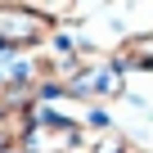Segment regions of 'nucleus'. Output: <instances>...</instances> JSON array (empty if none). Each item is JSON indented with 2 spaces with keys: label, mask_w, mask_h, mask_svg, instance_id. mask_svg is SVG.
I'll return each mask as SVG.
<instances>
[{
  "label": "nucleus",
  "mask_w": 153,
  "mask_h": 153,
  "mask_svg": "<svg viewBox=\"0 0 153 153\" xmlns=\"http://www.w3.org/2000/svg\"><path fill=\"white\" fill-rule=\"evenodd\" d=\"M54 32V18L27 9V5H0V50H27L41 45Z\"/></svg>",
  "instance_id": "nucleus-1"
},
{
  "label": "nucleus",
  "mask_w": 153,
  "mask_h": 153,
  "mask_svg": "<svg viewBox=\"0 0 153 153\" xmlns=\"http://www.w3.org/2000/svg\"><path fill=\"white\" fill-rule=\"evenodd\" d=\"M23 140H27V153H68L76 144V126L59 113H45V117L27 122Z\"/></svg>",
  "instance_id": "nucleus-2"
},
{
  "label": "nucleus",
  "mask_w": 153,
  "mask_h": 153,
  "mask_svg": "<svg viewBox=\"0 0 153 153\" xmlns=\"http://www.w3.org/2000/svg\"><path fill=\"white\" fill-rule=\"evenodd\" d=\"M149 63H153V36H149V32L122 41L117 54H113V68H117V72H144Z\"/></svg>",
  "instance_id": "nucleus-3"
},
{
  "label": "nucleus",
  "mask_w": 153,
  "mask_h": 153,
  "mask_svg": "<svg viewBox=\"0 0 153 153\" xmlns=\"http://www.w3.org/2000/svg\"><path fill=\"white\" fill-rule=\"evenodd\" d=\"M18 5H27V9H36V14H68L72 5H76V0H18Z\"/></svg>",
  "instance_id": "nucleus-4"
},
{
  "label": "nucleus",
  "mask_w": 153,
  "mask_h": 153,
  "mask_svg": "<svg viewBox=\"0 0 153 153\" xmlns=\"http://www.w3.org/2000/svg\"><path fill=\"white\" fill-rule=\"evenodd\" d=\"M95 153H126V140H122V135H104V140L95 144Z\"/></svg>",
  "instance_id": "nucleus-5"
}]
</instances>
